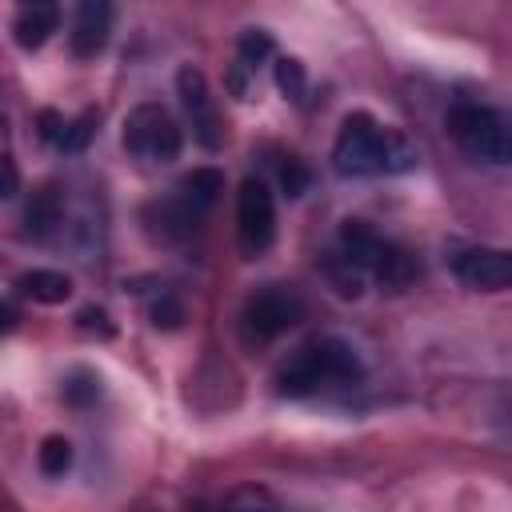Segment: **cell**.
Listing matches in <instances>:
<instances>
[{
	"label": "cell",
	"instance_id": "cell-1",
	"mask_svg": "<svg viewBox=\"0 0 512 512\" xmlns=\"http://www.w3.org/2000/svg\"><path fill=\"white\" fill-rule=\"evenodd\" d=\"M364 380V360L356 348L340 336H312L296 352H288L272 376L276 396L284 400H308L320 392H340L356 388Z\"/></svg>",
	"mask_w": 512,
	"mask_h": 512
},
{
	"label": "cell",
	"instance_id": "cell-2",
	"mask_svg": "<svg viewBox=\"0 0 512 512\" xmlns=\"http://www.w3.org/2000/svg\"><path fill=\"white\" fill-rule=\"evenodd\" d=\"M416 160V144L368 112H348L332 144V168L340 176H400L412 172Z\"/></svg>",
	"mask_w": 512,
	"mask_h": 512
},
{
	"label": "cell",
	"instance_id": "cell-3",
	"mask_svg": "<svg viewBox=\"0 0 512 512\" xmlns=\"http://www.w3.org/2000/svg\"><path fill=\"white\" fill-rule=\"evenodd\" d=\"M336 252L348 264H356L364 272V280H376L388 292H404L420 276L416 256L404 244L380 236L368 220H344L340 224V236H336Z\"/></svg>",
	"mask_w": 512,
	"mask_h": 512
},
{
	"label": "cell",
	"instance_id": "cell-4",
	"mask_svg": "<svg viewBox=\"0 0 512 512\" xmlns=\"http://www.w3.org/2000/svg\"><path fill=\"white\" fill-rule=\"evenodd\" d=\"M444 128L452 136V144L480 160V164H508L512 160V136H508V120L488 108V104H476V100H460L448 108L444 116Z\"/></svg>",
	"mask_w": 512,
	"mask_h": 512
},
{
	"label": "cell",
	"instance_id": "cell-5",
	"mask_svg": "<svg viewBox=\"0 0 512 512\" xmlns=\"http://www.w3.org/2000/svg\"><path fill=\"white\" fill-rule=\"evenodd\" d=\"M124 152L140 164H172L184 148V132L180 124L172 120V112L156 100H144L136 104L128 116H124Z\"/></svg>",
	"mask_w": 512,
	"mask_h": 512
},
{
	"label": "cell",
	"instance_id": "cell-6",
	"mask_svg": "<svg viewBox=\"0 0 512 512\" xmlns=\"http://www.w3.org/2000/svg\"><path fill=\"white\" fill-rule=\"evenodd\" d=\"M304 320V296L292 284H264L240 308V332L248 344H272Z\"/></svg>",
	"mask_w": 512,
	"mask_h": 512
},
{
	"label": "cell",
	"instance_id": "cell-7",
	"mask_svg": "<svg viewBox=\"0 0 512 512\" xmlns=\"http://www.w3.org/2000/svg\"><path fill=\"white\" fill-rule=\"evenodd\" d=\"M236 240L244 256H260L276 240V200L260 176H244L236 188Z\"/></svg>",
	"mask_w": 512,
	"mask_h": 512
},
{
	"label": "cell",
	"instance_id": "cell-8",
	"mask_svg": "<svg viewBox=\"0 0 512 512\" xmlns=\"http://www.w3.org/2000/svg\"><path fill=\"white\" fill-rule=\"evenodd\" d=\"M176 96L188 112V124H192V136L204 152H220L224 148V120H220V108H216V96L208 88V76L196 68V64H184L176 72Z\"/></svg>",
	"mask_w": 512,
	"mask_h": 512
},
{
	"label": "cell",
	"instance_id": "cell-9",
	"mask_svg": "<svg viewBox=\"0 0 512 512\" xmlns=\"http://www.w3.org/2000/svg\"><path fill=\"white\" fill-rule=\"evenodd\" d=\"M448 268L472 292H504L512 284V256L504 248H460Z\"/></svg>",
	"mask_w": 512,
	"mask_h": 512
},
{
	"label": "cell",
	"instance_id": "cell-10",
	"mask_svg": "<svg viewBox=\"0 0 512 512\" xmlns=\"http://www.w3.org/2000/svg\"><path fill=\"white\" fill-rule=\"evenodd\" d=\"M112 4L104 0H84L72 16V28H68V48L76 60H92L108 48V36H112Z\"/></svg>",
	"mask_w": 512,
	"mask_h": 512
},
{
	"label": "cell",
	"instance_id": "cell-11",
	"mask_svg": "<svg viewBox=\"0 0 512 512\" xmlns=\"http://www.w3.org/2000/svg\"><path fill=\"white\" fill-rule=\"evenodd\" d=\"M144 228L156 236V240H164V244H176V240H188L196 228H200V216L172 192V196H164V200H152V204H144Z\"/></svg>",
	"mask_w": 512,
	"mask_h": 512
},
{
	"label": "cell",
	"instance_id": "cell-12",
	"mask_svg": "<svg viewBox=\"0 0 512 512\" xmlns=\"http://www.w3.org/2000/svg\"><path fill=\"white\" fill-rule=\"evenodd\" d=\"M56 28H60V4H52V0L20 4L16 16H12V40H16L24 52L44 48Z\"/></svg>",
	"mask_w": 512,
	"mask_h": 512
},
{
	"label": "cell",
	"instance_id": "cell-13",
	"mask_svg": "<svg viewBox=\"0 0 512 512\" xmlns=\"http://www.w3.org/2000/svg\"><path fill=\"white\" fill-rule=\"evenodd\" d=\"M60 224H64V196H60V188H52V184L36 188L32 200L24 204V236L48 240Z\"/></svg>",
	"mask_w": 512,
	"mask_h": 512
},
{
	"label": "cell",
	"instance_id": "cell-14",
	"mask_svg": "<svg viewBox=\"0 0 512 512\" xmlns=\"http://www.w3.org/2000/svg\"><path fill=\"white\" fill-rule=\"evenodd\" d=\"M220 192H224V176H220L216 168H192V172L176 184V196H180L200 220L212 212V204L220 200Z\"/></svg>",
	"mask_w": 512,
	"mask_h": 512
},
{
	"label": "cell",
	"instance_id": "cell-15",
	"mask_svg": "<svg viewBox=\"0 0 512 512\" xmlns=\"http://www.w3.org/2000/svg\"><path fill=\"white\" fill-rule=\"evenodd\" d=\"M16 288L24 296H32L36 304H64L72 296V280L64 272H56V268H32V272H24L16 280Z\"/></svg>",
	"mask_w": 512,
	"mask_h": 512
},
{
	"label": "cell",
	"instance_id": "cell-16",
	"mask_svg": "<svg viewBox=\"0 0 512 512\" xmlns=\"http://www.w3.org/2000/svg\"><path fill=\"white\" fill-rule=\"evenodd\" d=\"M100 396H104V384H100V376L92 368H72L60 380V400L72 404V408H92Z\"/></svg>",
	"mask_w": 512,
	"mask_h": 512
},
{
	"label": "cell",
	"instance_id": "cell-17",
	"mask_svg": "<svg viewBox=\"0 0 512 512\" xmlns=\"http://www.w3.org/2000/svg\"><path fill=\"white\" fill-rule=\"evenodd\" d=\"M220 512H284V504H280L268 488L244 484V488H232V492L220 500Z\"/></svg>",
	"mask_w": 512,
	"mask_h": 512
},
{
	"label": "cell",
	"instance_id": "cell-18",
	"mask_svg": "<svg viewBox=\"0 0 512 512\" xmlns=\"http://www.w3.org/2000/svg\"><path fill=\"white\" fill-rule=\"evenodd\" d=\"M324 276H328V284H332L340 296H348V300H356V296L364 292V272H360L356 264H348L340 252H332V256L324 260Z\"/></svg>",
	"mask_w": 512,
	"mask_h": 512
},
{
	"label": "cell",
	"instance_id": "cell-19",
	"mask_svg": "<svg viewBox=\"0 0 512 512\" xmlns=\"http://www.w3.org/2000/svg\"><path fill=\"white\" fill-rule=\"evenodd\" d=\"M268 56H272V36L264 28H248L240 36V44H236V68L256 72V64H264Z\"/></svg>",
	"mask_w": 512,
	"mask_h": 512
},
{
	"label": "cell",
	"instance_id": "cell-20",
	"mask_svg": "<svg viewBox=\"0 0 512 512\" xmlns=\"http://www.w3.org/2000/svg\"><path fill=\"white\" fill-rule=\"evenodd\" d=\"M36 464L44 476H64L72 468V444L64 436H44L36 448Z\"/></svg>",
	"mask_w": 512,
	"mask_h": 512
},
{
	"label": "cell",
	"instance_id": "cell-21",
	"mask_svg": "<svg viewBox=\"0 0 512 512\" xmlns=\"http://www.w3.org/2000/svg\"><path fill=\"white\" fill-rule=\"evenodd\" d=\"M276 88H280L288 100L304 104V96H308V76H304V64H300L296 56H280V60H276Z\"/></svg>",
	"mask_w": 512,
	"mask_h": 512
},
{
	"label": "cell",
	"instance_id": "cell-22",
	"mask_svg": "<svg viewBox=\"0 0 512 512\" xmlns=\"http://www.w3.org/2000/svg\"><path fill=\"white\" fill-rule=\"evenodd\" d=\"M96 124H100V112H96V108H84L76 120H68L64 140H60V152H84L88 140L96 136Z\"/></svg>",
	"mask_w": 512,
	"mask_h": 512
},
{
	"label": "cell",
	"instance_id": "cell-23",
	"mask_svg": "<svg viewBox=\"0 0 512 512\" xmlns=\"http://www.w3.org/2000/svg\"><path fill=\"white\" fill-rule=\"evenodd\" d=\"M76 328L80 332H96L100 340H108L116 328H112V320H108V312L100 308V304H88V308H80L76 312Z\"/></svg>",
	"mask_w": 512,
	"mask_h": 512
},
{
	"label": "cell",
	"instance_id": "cell-24",
	"mask_svg": "<svg viewBox=\"0 0 512 512\" xmlns=\"http://www.w3.org/2000/svg\"><path fill=\"white\" fill-rule=\"evenodd\" d=\"M308 168L296 160V156H284V164H280V184H284V192L288 196H304V188H308Z\"/></svg>",
	"mask_w": 512,
	"mask_h": 512
},
{
	"label": "cell",
	"instance_id": "cell-25",
	"mask_svg": "<svg viewBox=\"0 0 512 512\" xmlns=\"http://www.w3.org/2000/svg\"><path fill=\"white\" fill-rule=\"evenodd\" d=\"M180 320H184L180 300L168 296V292H160V300H152V324L156 328H180Z\"/></svg>",
	"mask_w": 512,
	"mask_h": 512
},
{
	"label": "cell",
	"instance_id": "cell-26",
	"mask_svg": "<svg viewBox=\"0 0 512 512\" xmlns=\"http://www.w3.org/2000/svg\"><path fill=\"white\" fill-rule=\"evenodd\" d=\"M36 128H40V136L52 144V148H60V140H64V128H68V120L56 112V108H44L40 116H36Z\"/></svg>",
	"mask_w": 512,
	"mask_h": 512
},
{
	"label": "cell",
	"instance_id": "cell-27",
	"mask_svg": "<svg viewBox=\"0 0 512 512\" xmlns=\"http://www.w3.org/2000/svg\"><path fill=\"white\" fill-rule=\"evenodd\" d=\"M20 192V172L8 152H0V200H12Z\"/></svg>",
	"mask_w": 512,
	"mask_h": 512
},
{
	"label": "cell",
	"instance_id": "cell-28",
	"mask_svg": "<svg viewBox=\"0 0 512 512\" xmlns=\"http://www.w3.org/2000/svg\"><path fill=\"white\" fill-rule=\"evenodd\" d=\"M16 324H20V312H16V308H12V304L0 296V336H8Z\"/></svg>",
	"mask_w": 512,
	"mask_h": 512
},
{
	"label": "cell",
	"instance_id": "cell-29",
	"mask_svg": "<svg viewBox=\"0 0 512 512\" xmlns=\"http://www.w3.org/2000/svg\"><path fill=\"white\" fill-rule=\"evenodd\" d=\"M0 152H4V120H0Z\"/></svg>",
	"mask_w": 512,
	"mask_h": 512
}]
</instances>
